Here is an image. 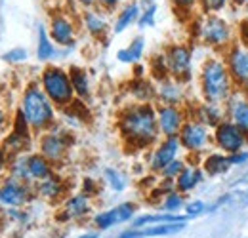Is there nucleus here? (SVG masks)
<instances>
[{
    "mask_svg": "<svg viewBox=\"0 0 248 238\" xmlns=\"http://www.w3.org/2000/svg\"><path fill=\"white\" fill-rule=\"evenodd\" d=\"M141 8V14H140V19H138V27L140 29H145V27H155L156 23V6L155 0H143L140 4Z\"/></svg>",
    "mask_w": 248,
    "mask_h": 238,
    "instance_id": "32",
    "label": "nucleus"
},
{
    "mask_svg": "<svg viewBox=\"0 0 248 238\" xmlns=\"http://www.w3.org/2000/svg\"><path fill=\"white\" fill-rule=\"evenodd\" d=\"M50 38L63 48L75 46V25L67 15H54L50 23Z\"/></svg>",
    "mask_w": 248,
    "mask_h": 238,
    "instance_id": "15",
    "label": "nucleus"
},
{
    "mask_svg": "<svg viewBox=\"0 0 248 238\" xmlns=\"http://www.w3.org/2000/svg\"><path fill=\"white\" fill-rule=\"evenodd\" d=\"M204 172H202V168L199 166V164H193V162H187L186 170L176 178V191H180V193H184V194H189V193H193L202 181H204Z\"/></svg>",
    "mask_w": 248,
    "mask_h": 238,
    "instance_id": "19",
    "label": "nucleus"
},
{
    "mask_svg": "<svg viewBox=\"0 0 248 238\" xmlns=\"http://www.w3.org/2000/svg\"><path fill=\"white\" fill-rule=\"evenodd\" d=\"M78 2H80L84 8H92L93 4H95V0H78Z\"/></svg>",
    "mask_w": 248,
    "mask_h": 238,
    "instance_id": "45",
    "label": "nucleus"
},
{
    "mask_svg": "<svg viewBox=\"0 0 248 238\" xmlns=\"http://www.w3.org/2000/svg\"><path fill=\"white\" fill-rule=\"evenodd\" d=\"M223 61L227 65V71L233 78V84L237 89L248 91V50L241 44L233 42L225 52Z\"/></svg>",
    "mask_w": 248,
    "mask_h": 238,
    "instance_id": "8",
    "label": "nucleus"
},
{
    "mask_svg": "<svg viewBox=\"0 0 248 238\" xmlns=\"http://www.w3.org/2000/svg\"><path fill=\"white\" fill-rule=\"evenodd\" d=\"M187 223H160V225H147L143 229H128L119 235V238H155V237H172L182 233Z\"/></svg>",
    "mask_w": 248,
    "mask_h": 238,
    "instance_id": "14",
    "label": "nucleus"
},
{
    "mask_svg": "<svg viewBox=\"0 0 248 238\" xmlns=\"http://www.w3.org/2000/svg\"><path fill=\"white\" fill-rule=\"evenodd\" d=\"M199 36L206 46L223 50V52L233 44V29L229 21L217 14H210L202 17L201 27H199Z\"/></svg>",
    "mask_w": 248,
    "mask_h": 238,
    "instance_id": "5",
    "label": "nucleus"
},
{
    "mask_svg": "<svg viewBox=\"0 0 248 238\" xmlns=\"http://www.w3.org/2000/svg\"><path fill=\"white\" fill-rule=\"evenodd\" d=\"M199 82H201L202 99L216 105H225L227 99L237 89L223 58H217V56H210L202 63Z\"/></svg>",
    "mask_w": 248,
    "mask_h": 238,
    "instance_id": "2",
    "label": "nucleus"
},
{
    "mask_svg": "<svg viewBox=\"0 0 248 238\" xmlns=\"http://www.w3.org/2000/svg\"><path fill=\"white\" fill-rule=\"evenodd\" d=\"M2 122H4V115H2V111H0V126H2Z\"/></svg>",
    "mask_w": 248,
    "mask_h": 238,
    "instance_id": "48",
    "label": "nucleus"
},
{
    "mask_svg": "<svg viewBox=\"0 0 248 238\" xmlns=\"http://www.w3.org/2000/svg\"><path fill=\"white\" fill-rule=\"evenodd\" d=\"M29 156H21L14 162V168H12V178L17 179V181H31V174H29V164H27Z\"/></svg>",
    "mask_w": 248,
    "mask_h": 238,
    "instance_id": "35",
    "label": "nucleus"
},
{
    "mask_svg": "<svg viewBox=\"0 0 248 238\" xmlns=\"http://www.w3.org/2000/svg\"><path fill=\"white\" fill-rule=\"evenodd\" d=\"M201 168H202L204 176H208V178H219V176L227 174L233 166H231L229 154L216 150V152L204 154V158H202V162H201Z\"/></svg>",
    "mask_w": 248,
    "mask_h": 238,
    "instance_id": "20",
    "label": "nucleus"
},
{
    "mask_svg": "<svg viewBox=\"0 0 248 238\" xmlns=\"http://www.w3.org/2000/svg\"><path fill=\"white\" fill-rule=\"evenodd\" d=\"M136 213V204L132 202H124V204H119L115 208L111 209H105L101 213H97L93 217V225L99 229V231H107L115 225H121V223H126L134 217Z\"/></svg>",
    "mask_w": 248,
    "mask_h": 238,
    "instance_id": "13",
    "label": "nucleus"
},
{
    "mask_svg": "<svg viewBox=\"0 0 248 238\" xmlns=\"http://www.w3.org/2000/svg\"><path fill=\"white\" fill-rule=\"evenodd\" d=\"M212 139H214V147L229 156L239 150L248 149V137L229 119H225L212 130Z\"/></svg>",
    "mask_w": 248,
    "mask_h": 238,
    "instance_id": "7",
    "label": "nucleus"
},
{
    "mask_svg": "<svg viewBox=\"0 0 248 238\" xmlns=\"http://www.w3.org/2000/svg\"><path fill=\"white\" fill-rule=\"evenodd\" d=\"M21 113L34 130H46L56 120V105L38 84H29L21 97Z\"/></svg>",
    "mask_w": 248,
    "mask_h": 238,
    "instance_id": "3",
    "label": "nucleus"
},
{
    "mask_svg": "<svg viewBox=\"0 0 248 238\" xmlns=\"http://www.w3.org/2000/svg\"><path fill=\"white\" fill-rule=\"evenodd\" d=\"M186 215L189 219H195V217H199V215H204V213H208V204L204 202V200H187L186 208Z\"/></svg>",
    "mask_w": 248,
    "mask_h": 238,
    "instance_id": "37",
    "label": "nucleus"
},
{
    "mask_svg": "<svg viewBox=\"0 0 248 238\" xmlns=\"http://www.w3.org/2000/svg\"><path fill=\"white\" fill-rule=\"evenodd\" d=\"M223 109H225V119L239 126V130L248 137V91L235 89L233 95L223 105Z\"/></svg>",
    "mask_w": 248,
    "mask_h": 238,
    "instance_id": "11",
    "label": "nucleus"
},
{
    "mask_svg": "<svg viewBox=\"0 0 248 238\" xmlns=\"http://www.w3.org/2000/svg\"><path fill=\"white\" fill-rule=\"evenodd\" d=\"M233 2H237V4H247V0H233Z\"/></svg>",
    "mask_w": 248,
    "mask_h": 238,
    "instance_id": "47",
    "label": "nucleus"
},
{
    "mask_svg": "<svg viewBox=\"0 0 248 238\" xmlns=\"http://www.w3.org/2000/svg\"><path fill=\"white\" fill-rule=\"evenodd\" d=\"M156 122H158V132L164 137H174V135H180L184 124L187 122V117L182 107L160 105L156 109Z\"/></svg>",
    "mask_w": 248,
    "mask_h": 238,
    "instance_id": "10",
    "label": "nucleus"
},
{
    "mask_svg": "<svg viewBox=\"0 0 248 238\" xmlns=\"http://www.w3.org/2000/svg\"><path fill=\"white\" fill-rule=\"evenodd\" d=\"M0 202H2V198H0Z\"/></svg>",
    "mask_w": 248,
    "mask_h": 238,
    "instance_id": "52",
    "label": "nucleus"
},
{
    "mask_svg": "<svg viewBox=\"0 0 248 238\" xmlns=\"http://www.w3.org/2000/svg\"><path fill=\"white\" fill-rule=\"evenodd\" d=\"M143 52H145V38L143 36H136L128 48H123L117 52V60L121 63H138V61L143 58Z\"/></svg>",
    "mask_w": 248,
    "mask_h": 238,
    "instance_id": "27",
    "label": "nucleus"
},
{
    "mask_svg": "<svg viewBox=\"0 0 248 238\" xmlns=\"http://www.w3.org/2000/svg\"><path fill=\"white\" fill-rule=\"evenodd\" d=\"M247 10H248V0H247Z\"/></svg>",
    "mask_w": 248,
    "mask_h": 238,
    "instance_id": "50",
    "label": "nucleus"
},
{
    "mask_svg": "<svg viewBox=\"0 0 248 238\" xmlns=\"http://www.w3.org/2000/svg\"><path fill=\"white\" fill-rule=\"evenodd\" d=\"M82 19H84L86 30H88L92 36H95V38L103 36V34L107 32V29H109V23H107L105 17H103L101 14H97V12H86Z\"/></svg>",
    "mask_w": 248,
    "mask_h": 238,
    "instance_id": "30",
    "label": "nucleus"
},
{
    "mask_svg": "<svg viewBox=\"0 0 248 238\" xmlns=\"http://www.w3.org/2000/svg\"><path fill=\"white\" fill-rule=\"evenodd\" d=\"M229 160H231V166H245V164H248V149L231 154Z\"/></svg>",
    "mask_w": 248,
    "mask_h": 238,
    "instance_id": "41",
    "label": "nucleus"
},
{
    "mask_svg": "<svg viewBox=\"0 0 248 238\" xmlns=\"http://www.w3.org/2000/svg\"><path fill=\"white\" fill-rule=\"evenodd\" d=\"M103 176H105V181L109 183V187H111L113 191L123 193L124 189H126V178H124L123 172H119L117 168H105Z\"/></svg>",
    "mask_w": 248,
    "mask_h": 238,
    "instance_id": "34",
    "label": "nucleus"
},
{
    "mask_svg": "<svg viewBox=\"0 0 248 238\" xmlns=\"http://www.w3.org/2000/svg\"><path fill=\"white\" fill-rule=\"evenodd\" d=\"M119 130L132 147H149L158 139L156 109L151 103L128 105L119 119Z\"/></svg>",
    "mask_w": 248,
    "mask_h": 238,
    "instance_id": "1",
    "label": "nucleus"
},
{
    "mask_svg": "<svg viewBox=\"0 0 248 238\" xmlns=\"http://www.w3.org/2000/svg\"><path fill=\"white\" fill-rule=\"evenodd\" d=\"M193 119L199 120V122L204 124V126H208L210 130H214L217 124H221V122L225 120V109H223V105L202 101V103H199V105L195 107Z\"/></svg>",
    "mask_w": 248,
    "mask_h": 238,
    "instance_id": "18",
    "label": "nucleus"
},
{
    "mask_svg": "<svg viewBox=\"0 0 248 238\" xmlns=\"http://www.w3.org/2000/svg\"><path fill=\"white\" fill-rule=\"evenodd\" d=\"M130 91L136 97V101H140V103H151L153 99H156V86H153L145 78H136L132 82Z\"/></svg>",
    "mask_w": 248,
    "mask_h": 238,
    "instance_id": "29",
    "label": "nucleus"
},
{
    "mask_svg": "<svg viewBox=\"0 0 248 238\" xmlns=\"http://www.w3.org/2000/svg\"><path fill=\"white\" fill-rule=\"evenodd\" d=\"M69 76H71V84L75 89V95L86 99L90 95V78H88V73L80 67H71L69 69Z\"/></svg>",
    "mask_w": 248,
    "mask_h": 238,
    "instance_id": "28",
    "label": "nucleus"
},
{
    "mask_svg": "<svg viewBox=\"0 0 248 238\" xmlns=\"http://www.w3.org/2000/svg\"><path fill=\"white\" fill-rule=\"evenodd\" d=\"M0 198L4 204H10V206H21L27 202L29 194H27V187L17 181V179H10L6 181V185L0 189Z\"/></svg>",
    "mask_w": 248,
    "mask_h": 238,
    "instance_id": "22",
    "label": "nucleus"
},
{
    "mask_svg": "<svg viewBox=\"0 0 248 238\" xmlns=\"http://www.w3.org/2000/svg\"><path fill=\"white\" fill-rule=\"evenodd\" d=\"M202 2V10L206 15L210 14H219L225 6H227V0H201Z\"/></svg>",
    "mask_w": 248,
    "mask_h": 238,
    "instance_id": "39",
    "label": "nucleus"
},
{
    "mask_svg": "<svg viewBox=\"0 0 248 238\" xmlns=\"http://www.w3.org/2000/svg\"><path fill=\"white\" fill-rule=\"evenodd\" d=\"M2 2H4V0H0V4H2Z\"/></svg>",
    "mask_w": 248,
    "mask_h": 238,
    "instance_id": "51",
    "label": "nucleus"
},
{
    "mask_svg": "<svg viewBox=\"0 0 248 238\" xmlns=\"http://www.w3.org/2000/svg\"><path fill=\"white\" fill-rule=\"evenodd\" d=\"M82 193H84L86 196H90V194L95 193V183H93L90 178H86L84 181H82Z\"/></svg>",
    "mask_w": 248,
    "mask_h": 238,
    "instance_id": "42",
    "label": "nucleus"
},
{
    "mask_svg": "<svg viewBox=\"0 0 248 238\" xmlns=\"http://www.w3.org/2000/svg\"><path fill=\"white\" fill-rule=\"evenodd\" d=\"M140 14H141V8H140V2H130L126 4L123 10L119 12L117 19H115V25H113V32L115 34H121L128 27H132L134 23H138L140 19Z\"/></svg>",
    "mask_w": 248,
    "mask_h": 238,
    "instance_id": "23",
    "label": "nucleus"
},
{
    "mask_svg": "<svg viewBox=\"0 0 248 238\" xmlns=\"http://www.w3.org/2000/svg\"><path fill=\"white\" fill-rule=\"evenodd\" d=\"M237 34H239V42L243 48L248 50V17L247 19H241L239 21V27H237Z\"/></svg>",
    "mask_w": 248,
    "mask_h": 238,
    "instance_id": "40",
    "label": "nucleus"
},
{
    "mask_svg": "<svg viewBox=\"0 0 248 238\" xmlns=\"http://www.w3.org/2000/svg\"><path fill=\"white\" fill-rule=\"evenodd\" d=\"M67 149H69V143H67V139H65L63 134L50 132V134L42 135V139H40V152H42V156L48 158L52 164L60 162L63 156H65Z\"/></svg>",
    "mask_w": 248,
    "mask_h": 238,
    "instance_id": "16",
    "label": "nucleus"
},
{
    "mask_svg": "<svg viewBox=\"0 0 248 238\" xmlns=\"http://www.w3.org/2000/svg\"><path fill=\"white\" fill-rule=\"evenodd\" d=\"M2 58H4V61H8V63H21V61H25L29 58V54H27L25 48H14V50H8Z\"/></svg>",
    "mask_w": 248,
    "mask_h": 238,
    "instance_id": "38",
    "label": "nucleus"
},
{
    "mask_svg": "<svg viewBox=\"0 0 248 238\" xmlns=\"http://www.w3.org/2000/svg\"><path fill=\"white\" fill-rule=\"evenodd\" d=\"M65 213H63V219H78L82 215H86L90 211V200L84 193H78V194H73L71 198H67L65 202Z\"/></svg>",
    "mask_w": 248,
    "mask_h": 238,
    "instance_id": "24",
    "label": "nucleus"
},
{
    "mask_svg": "<svg viewBox=\"0 0 248 238\" xmlns=\"http://www.w3.org/2000/svg\"><path fill=\"white\" fill-rule=\"evenodd\" d=\"M58 56V48L50 38V32L44 25H38V42H36V58L40 61L54 60Z\"/></svg>",
    "mask_w": 248,
    "mask_h": 238,
    "instance_id": "26",
    "label": "nucleus"
},
{
    "mask_svg": "<svg viewBox=\"0 0 248 238\" xmlns=\"http://www.w3.org/2000/svg\"><path fill=\"white\" fill-rule=\"evenodd\" d=\"M182 150V143H180V137L174 135V137H164L158 145H156L153 152H151V158H149V168L151 172L160 174L172 160L178 158Z\"/></svg>",
    "mask_w": 248,
    "mask_h": 238,
    "instance_id": "12",
    "label": "nucleus"
},
{
    "mask_svg": "<svg viewBox=\"0 0 248 238\" xmlns=\"http://www.w3.org/2000/svg\"><path fill=\"white\" fill-rule=\"evenodd\" d=\"M27 164H29V174H31L32 181H44V179L54 176L52 162L48 158H44L42 154H31Z\"/></svg>",
    "mask_w": 248,
    "mask_h": 238,
    "instance_id": "25",
    "label": "nucleus"
},
{
    "mask_svg": "<svg viewBox=\"0 0 248 238\" xmlns=\"http://www.w3.org/2000/svg\"><path fill=\"white\" fill-rule=\"evenodd\" d=\"M101 8H105V10H113V8H117V4H119V0H95Z\"/></svg>",
    "mask_w": 248,
    "mask_h": 238,
    "instance_id": "43",
    "label": "nucleus"
},
{
    "mask_svg": "<svg viewBox=\"0 0 248 238\" xmlns=\"http://www.w3.org/2000/svg\"><path fill=\"white\" fill-rule=\"evenodd\" d=\"M40 86L56 107H67L75 101V89L69 71L62 67H46L40 74Z\"/></svg>",
    "mask_w": 248,
    "mask_h": 238,
    "instance_id": "4",
    "label": "nucleus"
},
{
    "mask_svg": "<svg viewBox=\"0 0 248 238\" xmlns=\"http://www.w3.org/2000/svg\"><path fill=\"white\" fill-rule=\"evenodd\" d=\"M78 238H99V237H97V233H88V235H82V237Z\"/></svg>",
    "mask_w": 248,
    "mask_h": 238,
    "instance_id": "46",
    "label": "nucleus"
},
{
    "mask_svg": "<svg viewBox=\"0 0 248 238\" xmlns=\"http://www.w3.org/2000/svg\"><path fill=\"white\" fill-rule=\"evenodd\" d=\"M187 204V194L180 193V191H170L162 202H160V209L166 213H180L182 209L186 208Z\"/></svg>",
    "mask_w": 248,
    "mask_h": 238,
    "instance_id": "31",
    "label": "nucleus"
},
{
    "mask_svg": "<svg viewBox=\"0 0 248 238\" xmlns=\"http://www.w3.org/2000/svg\"><path fill=\"white\" fill-rule=\"evenodd\" d=\"M187 221H189V217L186 213H166V211L145 213L132 221V229H143L147 225H160V223H187Z\"/></svg>",
    "mask_w": 248,
    "mask_h": 238,
    "instance_id": "21",
    "label": "nucleus"
},
{
    "mask_svg": "<svg viewBox=\"0 0 248 238\" xmlns=\"http://www.w3.org/2000/svg\"><path fill=\"white\" fill-rule=\"evenodd\" d=\"M164 60L168 65V73L172 78H176L178 82L186 84L191 80V61L193 54L191 48L186 44H172L166 52H164Z\"/></svg>",
    "mask_w": 248,
    "mask_h": 238,
    "instance_id": "9",
    "label": "nucleus"
},
{
    "mask_svg": "<svg viewBox=\"0 0 248 238\" xmlns=\"http://www.w3.org/2000/svg\"><path fill=\"white\" fill-rule=\"evenodd\" d=\"M178 137H180L182 149H186L187 152H191L195 156L208 154V150L214 147L212 130L195 119H187V122L184 124V128H182Z\"/></svg>",
    "mask_w": 248,
    "mask_h": 238,
    "instance_id": "6",
    "label": "nucleus"
},
{
    "mask_svg": "<svg viewBox=\"0 0 248 238\" xmlns=\"http://www.w3.org/2000/svg\"><path fill=\"white\" fill-rule=\"evenodd\" d=\"M245 204H248V191L245 193Z\"/></svg>",
    "mask_w": 248,
    "mask_h": 238,
    "instance_id": "49",
    "label": "nucleus"
},
{
    "mask_svg": "<svg viewBox=\"0 0 248 238\" xmlns=\"http://www.w3.org/2000/svg\"><path fill=\"white\" fill-rule=\"evenodd\" d=\"M187 162L184 160V158H176V160H172L162 172H160V176H162V179H170V181H176V178L186 170Z\"/></svg>",
    "mask_w": 248,
    "mask_h": 238,
    "instance_id": "36",
    "label": "nucleus"
},
{
    "mask_svg": "<svg viewBox=\"0 0 248 238\" xmlns=\"http://www.w3.org/2000/svg\"><path fill=\"white\" fill-rule=\"evenodd\" d=\"M156 99L160 105H174L180 107L184 103V84L178 82L176 78H164L156 86Z\"/></svg>",
    "mask_w": 248,
    "mask_h": 238,
    "instance_id": "17",
    "label": "nucleus"
},
{
    "mask_svg": "<svg viewBox=\"0 0 248 238\" xmlns=\"http://www.w3.org/2000/svg\"><path fill=\"white\" fill-rule=\"evenodd\" d=\"M63 185L60 178L52 176V178L44 179V181H38V194L44 196V198H58L62 194Z\"/></svg>",
    "mask_w": 248,
    "mask_h": 238,
    "instance_id": "33",
    "label": "nucleus"
},
{
    "mask_svg": "<svg viewBox=\"0 0 248 238\" xmlns=\"http://www.w3.org/2000/svg\"><path fill=\"white\" fill-rule=\"evenodd\" d=\"M199 0H174V4H178V6H186V8H189V6H193V4H197Z\"/></svg>",
    "mask_w": 248,
    "mask_h": 238,
    "instance_id": "44",
    "label": "nucleus"
}]
</instances>
